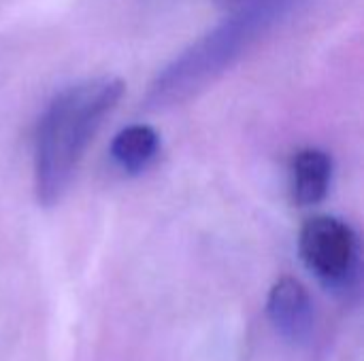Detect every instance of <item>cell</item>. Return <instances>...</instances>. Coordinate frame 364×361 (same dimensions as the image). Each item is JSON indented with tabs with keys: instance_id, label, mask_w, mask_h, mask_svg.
Listing matches in <instances>:
<instances>
[{
	"instance_id": "1",
	"label": "cell",
	"mask_w": 364,
	"mask_h": 361,
	"mask_svg": "<svg viewBox=\"0 0 364 361\" xmlns=\"http://www.w3.org/2000/svg\"><path fill=\"white\" fill-rule=\"evenodd\" d=\"M124 94L115 77H98L62 89L45 109L34 140V191L43 206L60 202L105 117Z\"/></svg>"
},
{
	"instance_id": "2",
	"label": "cell",
	"mask_w": 364,
	"mask_h": 361,
	"mask_svg": "<svg viewBox=\"0 0 364 361\" xmlns=\"http://www.w3.org/2000/svg\"><path fill=\"white\" fill-rule=\"evenodd\" d=\"M292 0H243L215 28L175 55L149 83L145 106L154 111L183 104L220 79L277 19Z\"/></svg>"
},
{
	"instance_id": "3",
	"label": "cell",
	"mask_w": 364,
	"mask_h": 361,
	"mask_svg": "<svg viewBox=\"0 0 364 361\" xmlns=\"http://www.w3.org/2000/svg\"><path fill=\"white\" fill-rule=\"evenodd\" d=\"M299 253L305 268L331 291H348L360 272V245L354 228L333 215L305 221L299 234Z\"/></svg>"
},
{
	"instance_id": "4",
	"label": "cell",
	"mask_w": 364,
	"mask_h": 361,
	"mask_svg": "<svg viewBox=\"0 0 364 361\" xmlns=\"http://www.w3.org/2000/svg\"><path fill=\"white\" fill-rule=\"evenodd\" d=\"M267 313L277 334H282L286 340L303 345L311 338L316 326V309L309 291L296 279L284 277L271 287Z\"/></svg>"
},
{
	"instance_id": "5",
	"label": "cell",
	"mask_w": 364,
	"mask_h": 361,
	"mask_svg": "<svg viewBox=\"0 0 364 361\" xmlns=\"http://www.w3.org/2000/svg\"><path fill=\"white\" fill-rule=\"evenodd\" d=\"M333 160L326 151L307 147L292 157L290 166V191L299 206L320 204L331 189Z\"/></svg>"
},
{
	"instance_id": "6",
	"label": "cell",
	"mask_w": 364,
	"mask_h": 361,
	"mask_svg": "<svg viewBox=\"0 0 364 361\" xmlns=\"http://www.w3.org/2000/svg\"><path fill=\"white\" fill-rule=\"evenodd\" d=\"M160 151V136L151 126L132 123L119 130L111 143L113 162L128 174L143 172Z\"/></svg>"
}]
</instances>
